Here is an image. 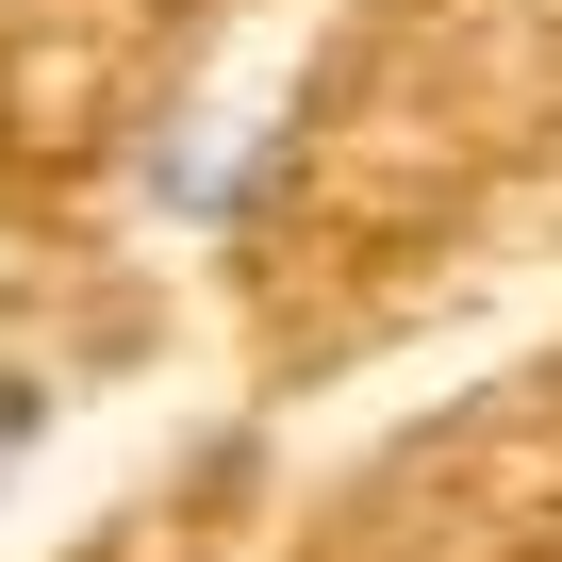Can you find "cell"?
<instances>
[{"label": "cell", "instance_id": "cell-1", "mask_svg": "<svg viewBox=\"0 0 562 562\" xmlns=\"http://www.w3.org/2000/svg\"><path fill=\"white\" fill-rule=\"evenodd\" d=\"M0 463H18V397H0Z\"/></svg>", "mask_w": 562, "mask_h": 562}]
</instances>
